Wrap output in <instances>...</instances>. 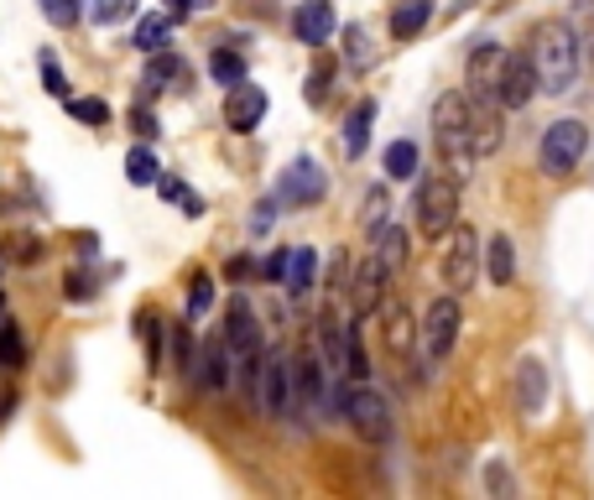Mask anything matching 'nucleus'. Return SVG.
I'll list each match as a JSON object with an SVG mask.
<instances>
[{"instance_id": "obj_19", "label": "nucleus", "mask_w": 594, "mask_h": 500, "mask_svg": "<svg viewBox=\"0 0 594 500\" xmlns=\"http://www.w3.org/2000/svg\"><path fill=\"white\" fill-rule=\"evenodd\" d=\"M543 397H547V370L537 360H522L516 365V407H522V417L543 412Z\"/></svg>"}, {"instance_id": "obj_3", "label": "nucleus", "mask_w": 594, "mask_h": 500, "mask_svg": "<svg viewBox=\"0 0 594 500\" xmlns=\"http://www.w3.org/2000/svg\"><path fill=\"white\" fill-rule=\"evenodd\" d=\"M433 136H439V152L449 156V177L454 183H470L475 177V146H470V94L464 89H449L433 104Z\"/></svg>"}, {"instance_id": "obj_34", "label": "nucleus", "mask_w": 594, "mask_h": 500, "mask_svg": "<svg viewBox=\"0 0 594 500\" xmlns=\"http://www.w3.org/2000/svg\"><path fill=\"white\" fill-rule=\"evenodd\" d=\"M209 303H214V282H209V272H193V287H188V318L209 313Z\"/></svg>"}, {"instance_id": "obj_9", "label": "nucleus", "mask_w": 594, "mask_h": 500, "mask_svg": "<svg viewBox=\"0 0 594 500\" xmlns=\"http://www.w3.org/2000/svg\"><path fill=\"white\" fill-rule=\"evenodd\" d=\"M417 339H423L427 360H443V355L459 345V297L454 293L427 303V318H423V328H417Z\"/></svg>"}, {"instance_id": "obj_27", "label": "nucleus", "mask_w": 594, "mask_h": 500, "mask_svg": "<svg viewBox=\"0 0 594 500\" xmlns=\"http://www.w3.org/2000/svg\"><path fill=\"white\" fill-rule=\"evenodd\" d=\"M137 11V0H79V17H89L94 27H115Z\"/></svg>"}, {"instance_id": "obj_36", "label": "nucleus", "mask_w": 594, "mask_h": 500, "mask_svg": "<svg viewBox=\"0 0 594 500\" xmlns=\"http://www.w3.org/2000/svg\"><path fill=\"white\" fill-rule=\"evenodd\" d=\"M141 345H147V360H162V318L157 313H141Z\"/></svg>"}, {"instance_id": "obj_32", "label": "nucleus", "mask_w": 594, "mask_h": 500, "mask_svg": "<svg viewBox=\"0 0 594 500\" xmlns=\"http://www.w3.org/2000/svg\"><path fill=\"white\" fill-rule=\"evenodd\" d=\"M27 360V334L21 324H0V370H21Z\"/></svg>"}, {"instance_id": "obj_26", "label": "nucleus", "mask_w": 594, "mask_h": 500, "mask_svg": "<svg viewBox=\"0 0 594 500\" xmlns=\"http://www.w3.org/2000/svg\"><path fill=\"white\" fill-rule=\"evenodd\" d=\"M371 121H375V100H360L355 115L344 121V152H350V156L365 152V141H371Z\"/></svg>"}, {"instance_id": "obj_41", "label": "nucleus", "mask_w": 594, "mask_h": 500, "mask_svg": "<svg viewBox=\"0 0 594 500\" xmlns=\"http://www.w3.org/2000/svg\"><path fill=\"white\" fill-rule=\"evenodd\" d=\"M69 297H73V303L94 297V276H89V272H73V276H69Z\"/></svg>"}, {"instance_id": "obj_14", "label": "nucleus", "mask_w": 594, "mask_h": 500, "mask_svg": "<svg viewBox=\"0 0 594 500\" xmlns=\"http://www.w3.org/2000/svg\"><path fill=\"white\" fill-rule=\"evenodd\" d=\"M323 391H329V365L313 355V345H303L298 349V360H292V397H303L308 412H319Z\"/></svg>"}, {"instance_id": "obj_44", "label": "nucleus", "mask_w": 594, "mask_h": 500, "mask_svg": "<svg viewBox=\"0 0 594 500\" xmlns=\"http://www.w3.org/2000/svg\"><path fill=\"white\" fill-rule=\"evenodd\" d=\"M214 0H172V17H188V11H209Z\"/></svg>"}, {"instance_id": "obj_13", "label": "nucleus", "mask_w": 594, "mask_h": 500, "mask_svg": "<svg viewBox=\"0 0 594 500\" xmlns=\"http://www.w3.org/2000/svg\"><path fill=\"white\" fill-rule=\"evenodd\" d=\"M276 193L288 198V204H319L323 193H329V177H323V167L313 162V156H298L288 173H282V183H276Z\"/></svg>"}, {"instance_id": "obj_37", "label": "nucleus", "mask_w": 594, "mask_h": 500, "mask_svg": "<svg viewBox=\"0 0 594 500\" xmlns=\"http://www.w3.org/2000/svg\"><path fill=\"white\" fill-rule=\"evenodd\" d=\"M42 84H48L52 100H69V79H63V69H58L52 52H42Z\"/></svg>"}, {"instance_id": "obj_10", "label": "nucleus", "mask_w": 594, "mask_h": 500, "mask_svg": "<svg viewBox=\"0 0 594 500\" xmlns=\"http://www.w3.org/2000/svg\"><path fill=\"white\" fill-rule=\"evenodd\" d=\"M501 73H506V48L501 42H480L470 52V69H464V94L470 100H495V89H501Z\"/></svg>"}, {"instance_id": "obj_20", "label": "nucleus", "mask_w": 594, "mask_h": 500, "mask_svg": "<svg viewBox=\"0 0 594 500\" xmlns=\"http://www.w3.org/2000/svg\"><path fill=\"white\" fill-rule=\"evenodd\" d=\"M282 282L292 287V297H308V293H313V282H319V251H313V245H292Z\"/></svg>"}, {"instance_id": "obj_45", "label": "nucleus", "mask_w": 594, "mask_h": 500, "mask_svg": "<svg viewBox=\"0 0 594 500\" xmlns=\"http://www.w3.org/2000/svg\"><path fill=\"white\" fill-rule=\"evenodd\" d=\"M0 276H6V251H0Z\"/></svg>"}, {"instance_id": "obj_31", "label": "nucleus", "mask_w": 594, "mask_h": 500, "mask_svg": "<svg viewBox=\"0 0 594 500\" xmlns=\"http://www.w3.org/2000/svg\"><path fill=\"white\" fill-rule=\"evenodd\" d=\"M381 162H386V177H396V183H407V177L417 173V146H412V141H391Z\"/></svg>"}, {"instance_id": "obj_46", "label": "nucleus", "mask_w": 594, "mask_h": 500, "mask_svg": "<svg viewBox=\"0 0 594 500\" xmlns=\"http://www.w3.org/2000/svg\"><path fill=\"white\" fill-rule=\"evenodd\" d=\"M0 308H6V293H0Z\"/></svg>"}, {"instance_id": "obj_15", "label": "nucleus", "mask_w": 594, "mask_h": 500, "mask_svg": "<svg viewBox=\"0 0 594 500\" xmlns=\"http://www.w3.org/2000/svg\"><path fill=\"white\" fill-rule=\"evenodd\" d=\"M386 266L375 256H365L355 266V282H350V308H355V318H365V313H375L381 303H386Z\"/></svg>"}, {"instance_id": "obj_4", "label": "nucleus", "mask_w": 594, "mask_h": 500, "mask_svg": "<svg viewBox=\"0 0 594 500\" xmlns=\"http://www.w3.org/2000/svg\"><path fill=\"white\" fill-rule=\"evenodd\" d=\"M340 417L355 428V438H365V443H391V432H396V417H391V401L375 391L371 380H344L340 391Z\"/></svg>"}, {"instance_id": "obj_7", "label": "nucleus", "mask_w": 594, "mask_h": 500, "mask_svg": "<svg viewBox=\"0 0 594 500\" xmlns=\"http://www.w3.org/2000/svg\"><path fill=\"white\" fill-rule=\"evenodd\" d=\"M251 401L261 407V417H272V422H282V417L292 412V360L288 355H261Z\"/></svg>"}, {"instance_id": "obj_28", "label": "nucleus", "mask_w": 594, "mask_h": 500, "mask_svg": "<svg viewBox=\"0 0 594 500\" xmlns=\"http://www.w3.org/2000/svg\"><path fill=\"white\" fill-rule=\"evenodd\" d=\"M157 177H162V162H157L152 146H131V156H125V183L147 188V183H157Z\"/></svg>"}, {"instance_id": "obj_35", "label": "nucleus", "mask_w": 594, "mask_h": 500, "mask_svg": "<svg viewBox=\"0 0 594 500\" xmlns=\"http://www.w3.org/2000/svg\"><path fill=\"white\" fill-rule=\"evenodd\" d=\"M37 6H42V17H48L52 27H63V32L79 21V0H37Z\"/></svg>"}, {"instance_id": "obj_24", "label": "nucleus", "mask_w": 594, "mask_h": 500, "mask_svg": "<svg viewBox=\"0 0 594 500\" xmlns=\"http://www.w3.org/2000/svg\"><path fill=\"white\" fill-rule=\"evenodd\" d=\"M381 266H386V276L402 272V261H407V229L402 225H375V251H371Z\"/></svg>"}, {"instance_id": "obj_16", "label": "nucleus", "mask_w": 594, "mask_h": 500, "mask_svg": "<svg viewBox=\"0 0 594 500\" xmlns=\"http://www.w3.org/2000/svg\"><path fill=\"white\" fill-rule=\"evenodd\" d=\"M501 104L495 100H470V146H475V156H491L501 141H506V125H501Z\"/></svg>"}, {"instance_id": "obj_18", "label": "nucleus", "mask_w": 594, "mask_h": 500, "mask_svg": "<svg viewBox=\"0 0 594 500\" xmlns=\"http://www.w3.org/2000/svg\"><path fill=\"white\" fill-rule=\"evenodd\" d=\"M381 318H386V349L391 355H402L407 360L412 349H417V324H412V313L402 308V303H381Z\"/></svg>"}, {"instance_id": "obj_22", "label": "nucleus", "mask_w": 594, "mask_h": 500, "mask_svg": "<svg viewBox=\"0 0 594 500\" xmlns=\"http://www.w3.org/2000/svg\"><path fill=\"white\" fill-rule=\"evenodd\" d=\"M178 79H188V63L178 58V52H168V48H162V52H147V79H141V84L152 89V94L172 89Z\"/></svg>"}, {"instance_id": "obj_42", "label": "nucleus", "mask_w": 594, "mask_h": 500, "mask_svg": "<svg viewBox=\"0 0 594 500\" xmlns=\"http://www.w3.org/2000/svg\"><path fill=\"white\" fill-rule=\"evenodd\" d=\"M282 272H288V251H272V256L261 261V276H266V282H282Z\"/></svg>"}, {"instance_id": "obj_8", "label": "nucleus", "mask_w": 594, "mask_h": 500, "mask_svg": "<svg viewBox=\"0 0 594 500\" xmlns=\"http://www.w3.org/2000/svg\"><path fill=\"white\" fill-rule=\"evenodd\" d=\"M475 276H480V235L454 220L449 225V251H443V287L459 297L475 287Z\"/></svg>"}, {"instance_id": "obj_11", "label": "nucleus", "mask_w": 594, "mask_h": 500, "mask_svg": "<svg viewBox=\"0 0 594 500\" xmlns=\"http://www.w3.org/2000/svg\"><path fill=\"white\" fill-rule=\"evenodd\" d=\"M261 115H266V94L255 84L240 79V84L224 89V125H230L235 136H251L255 125H261Z\"/></svg>"}, {"instance_id": "obj_23", "label": "nucleus", "mask_w": 594, "mask_h": 500, "mask_svg": "<svg viewBox=\"0 0 594 500\" xmlns=\"http://www.w3.org/2000/svg\"><path fill=\"white\" fill-rule=\"evenodd\" d=\"M485 276H491L495 287L516 282V245H511V235H491V245H485Z\"/></svg>"}, {"instance_id": "obj_43", "label": "nucleus", "mask_w": 594, "mask_h": 500, "mask_svg": "<svg viewBox=\"0 0 594 500\" xmlns=\"http://www.w3.org/2000/svg\"><path fill=\"white\" fill-rule=\"evenodd\" d=\"M131 125H137V131H141L147 141L157 136V115H152V110H137V115H131Z\"/></svg>"}, {"instance_id": "obj_30", "label": "nucleus", "mask_w": 594, "mask_h": 500, "mask_svg": "<svg viewBox=\"0 0 594 500\" xmlns=\"http://www.w3.org/2000/svg\"><path fill=\"white\" fill-rule=\"evenodd\" d=\"M209 73H214V84H240V79H245V58H240L235 48H214L209 52Z\"/></svg>"}, {"instance_id": "obj_33", "label": "nucleus", "mask_w": 594, "mask_h": 500, "mask_svg": "<svg viewBox=\"0 0 594 500\" xmlns=\"http://www.w3.org/2000/svg\"><path fill=\"white\" fill-rule=\"evenodd\" d=\"M329 89H334V63H329V58H319V63H313V73H308V100L313 104H323L329 100Z\"/></svg>"}, {"instance_id": "obj_6", "label": "nucleus", "mask_w": 594, "mask_h": 500, "mask_svg": "<svg viewBox=\"0 0 594 500\" xmlns=\"http://www.w3.org/2000/svg\"><path fill=\"white\" fill-rule=\"evenodd\" d=\"M417 229H423L427 241H439V235H449V225L459 220V183L449 173H433L417 183Z\"/></svg>"}, {"instance_id": "obj_29", "label": "nucleus", "mask_w": 594, "mask_h": 500, "mask_svg": "<svg viewBox=\"0 0 594 500\" xmlns=\"http://www.w3.org/2000/svg\"><path fill=\"white\" fill-rule=\"evenodd\" d=\"M141 52H162L172 42V17H141L137 21V37H131Z\"/></svg>"}, {"instance_id": "obj_17", "label": "nucleus", "mask_w": 594, "mask_h": 500, "mask_svg": "<svg viewBox=\"0 0 594 500\" xmlns=\"http://www.w3.org/2000/svg\"><path fill=\"white\" fill-rule=\"evenodd\" d=\"M292 37L308 42V48H323V42L334 37V6H329V0H303V6L292 11Z\"/></svg>"}, {"instance_id": "obj_21", "label": "nucleus", "mask_w": 594, "mask_h": 500, "mask_svg": "<svg viewBox=\"0 0 594 500\" xmlns=\"http://www.w3.org/2000/svg\"><path fill=\"white\" fill-rule=\"evenodd\" d=\"M313 339H319V349L329 355V365H344V339H350V324H344L334 308H323L319 318H313Z\"/></svg>"}, {"instance_id": "obj_39", "label": "nucleus", "mask_w": 594, "mask_h": 500, "mask_svg": "<svg viewBox=\"0 0 594 500\" xmlns=\"http://www.w3.org/2000/svg\"><path fill=\"white\" fill-rule=\"evenodd\" d=\"M344 58L360 63V69L371 63V48H365V32H360V27H344Z\"/></svg>"}, {"instance_id": "obj_25", "label": "nucleus", "mask_w": 594, "mask_h": 500, "mask_svg": "<svg viewBox=\"0 0 594 500\" xmlns=\"http://www.w3.org/2000/svg\"><path fill=\"white\" fill-rule=\"evenodd\" d=\"M427 17H433V0H402V6L391 11V37L407 42V37H417L427 27Z\"/></svg>"}, {"instance_id": "obj_38", "label": "nucleus", "mask_w": 594, "mask_h": 500, "mask_svg": "<svg viewBox=\"0 0 594 500\" xmlns=\"http://www.w3.org/2000/svg\"><path fill=\"white\" fill-rule=\"evenodd\" d=\"M69 110H73V121H84V125H104V121H110V104H104V100H69Z\"/></svg>"}, {"instance_id": "obj_2", "label": "nucleus", "mask_w": 594, "mask_h": 500, "mask_svg": "<svg viewBox=\"0 0 594 500\" xmlns=\"http://www.w3.org/2000/svg\"><path fill=\"white\" fill-rule=\"evenodd\" d=\"M224 360H230V386L240 397H251L255 370H261V355H266V339H261V324L245 297H230V318H224Z\"/></svg>"}, {"instance_id": "obj_5", "label": "nucleus", "mask_w": 594, "mask_h": 500, "mask_svg": "<svg viewBox=\"0 0 594 500\" xmlns=\"http://www.w3.org/2000/svg\"><path fill=\"white\" fill-rule=\"evenodd\" d=\"M584 152H590V125L574 121V115H563V121H553L543 131V146H537V167H543L547 177H568L584 162Z\"/></svg>"}, {"instance_id": "obj_40", "label": "nucleus", "mask_w": 594, "mask_h": 500, "mask_svg": "<svg viewBox=\"0 0 594 500\" xmlns=\"http://www.w3.org/2000/svg\"><path fill=\"white\" fill-rule=\"evenodd\" d=\"M365 225H386V188H371V198H365Z\"/></svg>"}, {"instance_id": "obj_1", "label": "nucleus", "mask_w": 594, "mask_h": 500, "mask_svg": "<svg viewBox=\"0 0 594 500\" xmlns=\"http://www.w3.org/2000/svg\"><path fill=\"white\" fill-rule=\"evenodd\" d=\"M526 58H532L537 89H547V94H563V89L578 84V37L568 21H537Z\"/></svg>"}, {"instance_id": "obj_12", "label": "nucleus", "mask_w": 594, "mask_h": 500, "mask_svg": "<svg viewBox=\"0 0 594 500\" xmlns=\"http://www.w3.org/2000/svg\"><path fill=\"white\" fill-rule=\"evenodd\" d=\"M537 94V73H532V58L526 52H506V73H501V89H495V104L501 110H526Z\"/></svg>"}]
</instances>
